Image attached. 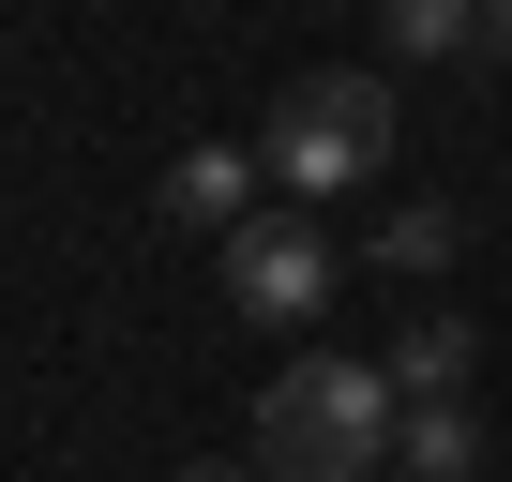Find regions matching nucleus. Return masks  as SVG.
I'll use <instances>...</instances> for the list:
<instances>
[{
  "label": "nucleus",
  "mask_w": 512,
  "mask_h": 482,
  "mask_svg": "<svg viewBox=\"0 0 512 482\" xmlns=\"http://www.w3.org/2000/svg\"><path fill=\"white\" fill-rule=\"evenodd\" d=\"M407 437L392 362H287L256 392V467L272 482H377V452Z\"/></svg>",
  "instance_id": "nucleus-1"
},
{
  "label": "nucleus",
  "mask_w": 512,
  "mask_h": 482,
  "mask_svg": "<svg viewBox=\"0 0 512 482\" xmlns=\"http://www.w3.org/2000/svg\"><path fill=\"white\" fill-rule=\"evenodd\" d=\"M392 136H407V121H392V76H287L272 121H256V181H272L287 211H317V196L377 181Z\"/></svg>",
  "instance_id": "nucleus-2"
},
{
  "label": "nucleus",
  "mask_w": 512,
  "mask_h": 482,
  "mask_svg": "<svg viewBox=\"0 0 512 482\" xmlns=\"http://www.w3.org/2000/svg\"><path fill=\"white\" fill-rule=\"evenodd\" d=\"M211 257H226V302H241L256 332H317L332 287H347V257H332V226H317V211H256L241 241H211Z\"/></svg>",
  "instance_id": "nucleus-3"
},
{
  "label": "nucleus",
  "mask_w": 512,
  "mask_h": 482,
  "mask_svg": "<svg viewBox=\"0 0 512 482\" xmlns=\"http://www.w3.org/2000/svg\"><path fill=\"white\" fill-rule=\"evenodd\" d=\"M166 226L181 241H241L256 226V151H181L166 166Z\"/></svg>",
  "instance_id": "nucleus-4"
},
{
  "label": "nucleus",
  "mask_w": 512,
  "mask_h": 482,
  "mask_svg": "<svg viewBox=\"0 0 512 482\" xmlns=\"http://www.w3.org/2000/svg\"><path fill=\"white\" fill-rule=\"evenodd\" d=\"M392 467H407V482H467V467H482V422H467L452 392H422L407 437H392Z\"/></svg>",
  "instance_id": "nucleus-5"
},
{
  "label": "nucleus",
  "mask_w": 512,
  "mask_h": 482,
  "mask_svg": "<svg viewBox=\"0 0 512 482\" xmlns=\"http://www.w3.org/2000/svg\"><path fill=\"white\" fill-rule=\"evenodd\" d=\"M377 46L392 61H467L482 46V0H377Z\"/></svg>",
  "instance_id": "nucleus-6"
},
{
  "label": "nucleus",
  "mask_w": 512,
  "mask_h": 482,
  "mask_svg": "<svg viewBox=\"0 0 512 482\" xmlns=\"http://www.w3.org/2000/svg\"><path fill=\"white\" fill-rule=\"evenodd\" d=\"M467 362H482V347H467V317H407V332H392V392H407V407H422V392H452Z\"/></svg>",
  "instance_id": "nucleus-7"
},
{
  "label": "nucleus",
  "mask_w": 512,
  "mask_h": 482,
  "mask_svg": "<svg viewBox=\"0 0 512 482\" xmlns=\"http://www.w3.org/2000/svg\"><path fill=\"white\" fill-rule=\"evenodd\" d=\"M452 241H467V226H452V196H407V211L377 226V272H407V287H422V272H452Z\"/></svg>",
  "instance_id": "nucleus-8"
},
{
  "label": "nucleus",
  "mask_w": 512,
  "mask_h": 482,
  "mask_svg": "<svg viewBox=\"0 0 512 482\" xmlns=\"http://www.w3.org/2000/svg\"><path fill=\"white\" fill-rule=\"evenodd\" d=\"M482 61H512V0H482Z\"/></svg>",
  "instance_id": "nucleus-9"
},
{
  "label": "nucleus",
  "mask_w": 512,
  "mask_h": 482,
  "mask_svg": "<svg viewBox=\"0 0 512 482\" xmlns=\"http://www.w3.org/2000/svg\"><path fill=\"white\" fill-rule=\"evenodd\" d=\"M181 482H226V467H181Z\"/></svg>",
  "instance_id": "nucleus-10"
}]
</instances>
